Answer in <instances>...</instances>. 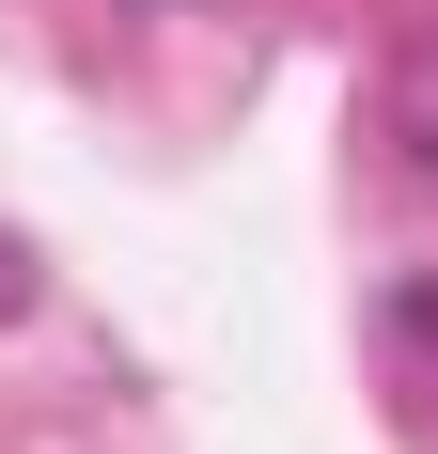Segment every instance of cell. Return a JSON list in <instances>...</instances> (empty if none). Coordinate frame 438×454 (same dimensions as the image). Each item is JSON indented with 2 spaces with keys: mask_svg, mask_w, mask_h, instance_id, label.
<instances>
[{
  "mask_svg": "<svg viewBox=\"0 0 438 454\" xmlns=\"http://www.w3.org/2000/svg\"><path fill=\"white\" fill-rule=\"evenodd\" d=\"M392 345L423 361V392H438V282H407V298H392Z\"/></svg>",
  "mask_w": 438,
  "mask_h": 454,
  "instance_id": "obj_1",
  "label": "cell"
},
{
  "mask_svg": "<svg viewBox=\"0 0 438 454\" xmlns=\"http://www.w3.org/2000/svg\"><path fill=\"white\" fill-rule=\"evenodd\" d=\"M407 141H423V157H438V47H423V63H407Z\"/></svg>",
  "mask_w": 438,
  "mask_h": 454,
  "instance_id": "obj_2",
  "label": "cell"
},
{
  "mask_svg": "<svg viewBox=\"0 0 438 454\" xmlns=\"http://www.w3.org/2000/svg\"><path fill=\"white\" fill-rule=\"evenodd\" d=\"M16 298H32V251H16V235H0V314H16Z\"/></svg>",
  "mask_w": 438,
  "mask_h": 454,
  "instance_id": "obj_3",
  "label": "cell"
}]
</instances>
